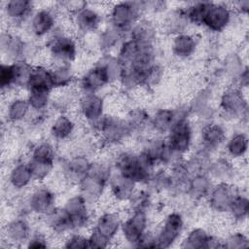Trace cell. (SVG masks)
Segmentation results:
<instances>
[{
	"label": "cell",
	"instance_id": "cell-25",
	"mask_svg": "<svg viewBox=\"0 0 249 249\" xmlns=\"http://www.w3.org/2000/svg\"><path fill=\"white\" fill-rule=\"evenodd\" d=\"M247 150V137L243 133L234 134L228 143V151L232 157H241Z\"/></svg>",
	"mask_w": 249,
	"mask_h": 249
},
{
	"label": "cell",
	"instance_id": "cell-31",
	"mask_svg": "<svg viewBox=\"0 0 249 249\" xmlns=\"http://www.w3.org/2000/svg\"><path fill=\"white\" fill-rule=\"evenodd\" d=\"M9 235L16 239H24L28 234V227L23 221H15L8 228Z\"/></svg>",
	"mask_w": 249,
	"mask_h": 249
},
{
	"label": "cell",
	"instance_id": "cell-30",
	"mask_svg": "<svg viewBox=\"0 0 249 249\" xmlns=\"http://www.w3.org/2000/svg\"><path fill=\"white\" fill-rule=\"evenodd\" d=\"M229 210L231 212V214L239 219L243 218L248 211V200L246 197L241 196H235L233 200L231 201Z\"/></svg>",
	"mask_w": 249,
	"mask_h": 249
},
{
	"label": "cell",
	"instance_id": "cell-5",
	"mask_svg": "<svg viewBox=\"0 0 249 249\" xmlns=\"http://www.w3.org/2000/svg\"><path fill=\"white\" fill-rule=\"evenodd\" d=\"M112 64H100L90 69L83 78L82 86L87 93H93L94 90L103 87L111 81L113 72Z\"/></svg>",
	"mask_w": 249,
	"mask_h": 249
},
{
	"label": "cell",
	"instance_id": "cell-29",
	"mask_svg": "<svg viewBox=\"0 0 249 249\" xmlns=\"http://www.w3.org/2000/svg\"><path fill=\"white\" fill-rule=\"evenodd\" d=\"M50 91L45 90H29L28 103L34 109H43L47 106L49 101Z\"/></svg>",
	"mask_w": 249,
	"mask_h": 249
},
{
	"label": "cell",
	"instance_id": "cell-14",
	"mask_svg": "<svg viewBox=\"0 0 249 249\" xmlns=\"http://www.w3.org/2000/svg\"><path fill=\"white\" fill-rule=\"evenodd\" d=\"M102 109V99L93 93H86L81 99V111L89 121H98L101 118Z\"/></svg>",
	"mask_w": 249,
	"mask_h": 249
},
{
	"label": "cell",
	"instance_id": "cell-13",
	"mask_svg": "<svg viewBox=\"0 0 249 249\" xmlns=\"http://www.w3.org/2000/svg\"><path fill=\"white\" fill-rule=\"evenodd\" d=\"M68 213L72 226H82L88 220V211L85 199L83 196H74L68 200L64 207Z\"/></svg>",
	"mask_w": 249,
	"mask_h": 249
},
{
	"label": "cell",
	"instance_id": "cell-27",
	"mask_svg": "<svg viewBox=\"0 0 249 249\" xmlns=\"http://www.w3.org/2000/svg\"><path fill=\"white\" fill-rule=\"evenodd\" d=\"M32 160L41 162L53 163V150L49 143L39 144L32 153Z\"/></svg>",
	"mask_w": 249,
	"mask_h": 249
},
{
	"label": "cell",
	"instance_id": "cell-17",
	"mask_svg": "<svg viewBox=\"0 0 249 249\" xmlns=\"http://www.w3.org/2000/svg\"><path fill=\"white\" fill-rule=\"evenodd\" d=\"M32 3L26 0H12L6 2L5 13L13 20H21L27 17L31 11Z\"/></svg>",
	"mask_w": 249,
	"mask_h": 249
},
{
	"label": "cell",
	"instance_id": "cell-8",
	"mask_svg": "<svg viewBox=\"0 0 249 249\" xmlns=\"http://www.w3.org/2000/svg\"><path fill=\"white\" fill-rule=\"evenodd\" d=\"M183 227V221L179 214H170L164 222L158 241L160 243L159 246H167L170 242L174 241L179 235Z\"/></svg>",
	"mask_w": 249,
	"mask_h": 249
},
{
	"label": "cell",
	"instance_id": "cell-1",
	"mask_svg": "<svg viewBox=\"0 0 249 249\" xmlns=\"http://www.w3.org/2000/svg\"><path fill=\"white\" fill-rule=\"evenodd\" d=\"M144 8V2H120L111 10V22L117 30L129 27L137 18L140 11Z\"/></svg>",
	"mask_w": 249,
	"mask_h": 249
},
{
	"label": "cell",
	"instance_id": "cell-18",
	"mask_svg": "<svg viewBox=\"0 0 249 249\" xmlns=\"http://www.w3.org/2000/svg\"><path fill=\"white\" fill-rule=\"evenodd\" d=\"M196 40L188 34H179L173 41V52L176 55L187 57L191 55L196 49Z\"/></svg>",
	"mask_w": 249,
	"mask_h": 249
},
{
	"label": "cell",
	"instance_id": "cell-2",
	"mask_svg": "<svg viewBox=\"0 0 249 249\" xmlns=\"http://www.w3.org/2000/svg\"><path fill=\"white\" fill-rule=\"evenodd\" d=\"M121 175L135 182H142L148 179L149 170L140 160L138 156L123 154L117 161Z\"/></svg>",
	"mask_w": 249,
	"mask_h": 249
},
{
	"label": "cell",
	"instance_id": "cell-19",
	"mask_svg": "<svg viewBox=\"0 0 249 249\" xmlns=\"http://www.w3.org/2000/svg\"><path fill=\"white\" fill-rule=\"evenodd\" d=\"M32 178L33 175L29 164L24 163H19L15 166L10 174V181L12 185L18 189L25 187Z\"/></svg>",
	"mask_w": 249,
	"mask_h": 249
},
{
	"label": "cell",
	"instance_id": "cell-12",
	"mask_svg": "<svg viewBox=\"0 0 249 249\" xmlns=\"http://www.w3.org/2000/svg\"><path fill=\"white\" fill-rule=\"evenodd\" d=\"M53 195L47 189H39L30 197V208L37 213L50 214L53 208Z\"/></svg>",
	"mask_w": 249,
	"mask_h": 249
},
{
	"label": "cell",
	"instance_id": "cell-7",
	"mask_svg": "<svg viewBox=\"0 0 249 249\" xmlns=\"http://www.w3.org/2000/svg\"><path fill=\"white\" fill-rule=\"evenodd\" d=\"M50 51L52 55L61 62L60 64H65L75 57L76 45L71 38L59 36L51 42Z\"/></svg>",
	"mask_w": 249,
	"mask_h": 249
},
{
	"label": "cell",
	"instance_id": "cell-11",
	"mask_svg": "<svg viewBox=\"0 0 249 249\" xmlns=\"http://www.w3.org/2000/svg\"><path fill=\"white\" fill-rule=\"evenodd\" d=\"M74 19L77 27L84 32L95 30L100 23V16L88 6L75 13Z\"/></svg>",
	"mask_w": 249,
	"mask_h": 249
},
{
	"label": "cell",
	"instance_id": "cell-21",
	"mask_svg": "<svg viewBox=\"0 0 249 249\" xmlns=\"http://www.w3.org/2000/svg\"><path fill=\"white\" fill-rule=\"evenodd\" d=\"M225 139V131L215 124H208L202 131V140L208 148L219 146Z\"/></svg>",
	"mask_w": 249,
	"mask_h": 249
},
{
	"label": "cell",
	"instance_id": "cell-32",
	"mask_svg": "<svg viewBox=\"0 0 249 249\" xmlns=\"http://www.w3.org/2000/svg\"><path fill=\"white\" fill-rule=\"evenodd\" d=\"M190 188L195 196H201L208 191V181L203 176H197L194 178Z\"/></svg>",
	"mask_w": 249,
	"mask_h": 249
},
{
	"label": "cell",
	"instance_id": "cell-3",
	"mask_svg": "<svg viewBox=\"0 0 249 249\" xmlns=\"http://www.w3.org/2000/svg\"><path fill=\"white\" fill-rule=\"evenodd\" d=\"M192 130L189 123L185 119L177 120L169 129L167 146L171 152L184 153L191 144Z\"/></svg>",
	"mask_w": 249,
	"mask_h": 249
},
{
	"label": "cell",
	"instance_id": "cell-22",
	"mask_svg": "<svg viewBox=\"0 0 249 249\" xmlns=\"http://www.w3.org/2000/svg\"><path fill=\"white\" fill-rule=\"evenodd\" d=\"M73 123L66 116H59L52 126V134L56 139H64L73 131Z\"/></svg>",
	"mask_w": 249,
	"mask_h": 249
},
{
	"label": "cell",
	"instance_id": "cell-4",
	"mask_svg": "<svg viewBox=\"0 0 249 249\" xmlns=\"http://www.w3.org/2000/svg\"><path fill=\"white\" fill-rule=\"evenodd\" d=\"M231 7L221 4L210 2L205 12L202 24L212 31L223 30L231 19Z\"/></svg>",
	"mask_w": 249,
	"mask_h": 249
},
{
	"label": "cell",
	"instance_id": "cell-26",
	"mask_svg": "<svg viewBox=\"0 0 249 249\" xmlns=\"http://www.w3.org/2000/svg\"><path fill=\"white\" fill-rule=\"evenodd\" d=\"M50 73L53 88L66 86L71 80V72L65 64H59L55 69L50 70Z\"/></svg>",
	"mask_w": 249,
	"mask_h": 249
},
{
	"label": "cell",
	"instance_id": "cell-20",
	"mask_svg": "<svg viewBox=\"0 0 249 249\" xmlns=\"http://www.w3.org/2000/svg\"><path fill=\"white\" fill-rule=\"evenodd\" d=\"M134 182L123 175L114 178L111 182V188L114 196L119 199H126L131 196Z\"/></svg>",
	"mask_w": 249,
	"mask_h": 249
},
{
	"label": "cell",
	"instance_id": "cell-10",
	"mask_svg": "<svg viewBox=\"0 0 249 249\" xmlns=\"http://www.w3.org/2000/svg\"><path fill=\"white\" fill-rule=\"evenodd\" d=\"M54 22V16L50 10L40 9L32 17L31 29L35 35L43 36L53 28Z\"/></svg>",
	"mask_w": 249,
	"mask_h": 249
},
{
	"label": "cell",
	"instance_id": "cell-28",
	"mask_svg": "<svg viewBox=\"0 0 249 249\" xmlns=\"http://www.w3.org/2000/svg\"><path fill=\"white\" fill-rule=\"evenodd\" d=\"M0 84L2 89L16 85V66L13 64H2L0 70Z\"/></svg>",
	"mask_w": 249,
	"mask_h": 249
},
{
	"label": "cell",
	"instance_id": "cell-6",
	"mask_svg": "<svg viewBox=\"0 0 249 249\" xmlns=\"http://www.w3.org/2000/svg\"><path fill=\"white\" fill-rule=\"evenodd\" d=\"M119 227V218L114 213H107L100 217L96 230L92 233L91 239L89 241H94L97 246H103L102 242L108 241L111 236L115 234Z\"/></svg>",
	"mask_w": 249,
	"mask_h": 249
},
{
	"label": "cell",
	"instance_id": "cell-24",
	"mask_svg": "<svg viewBox=\"0 0 249 249\" xmlns=\"http://www.w3.org/2000/svg\"><path fill=\"white\" fill-rule=\"evenodd\" d=\"M29 103L28 100L17 99L14 100L13 103L10 104L8 110V117L11 121L17 122L22 120L29 111Z\"/></svg>",
	"mask_w": 249,
	"mask_h": 249
},
{
	"label": "cell",
	"instance_id": "cell-16",
	"mask_svg": "<svg viewBox=\"0 0 249 249\" xmlns=\"http://www.w3.org/2000/svg\"><path fill=\"white\" fill-rule=\"evenodd\" d=\"M245 100L242 97L240 91L236 89H231L223 95L221 99V106L224 111L229 114H238L242 112L245 106Z\"/></svg>",
	"mask_w": 249,
	"mask_h": 249
},
{
	"label": "cell",
	"instance_id": "cell-15",
	"mask_svg": "<svg viewBox=\"0 0 249 249\" xmlns=\"http://www.w3.org/2000/svg\"><path fill=\"white\" fill-rule=\"evenodd\" d=\"M235 197L232 189L227 184H220L211 193L210 202L213 208L219 211H225L230 208V205Z\"/></svg>",
	"mask_w": 249,
	"mask_h": 249
},
{
	"label": "cell",
	"instance_id": "cell-23",
	"mask_svg": "<svg viewBox=\"0 0 249 249\" xmlns=\"http://www.w3.org/2000/svg\"><path fill=\"white\" fill-rule=\"evenodd\" d=\"M175 113L171 110H160L154 118V125L159 131H165L170 129L172 124L176 122Z\"/></svg>",
	"mask_w": 249,
	"mask_h": 249
},
{
	"label": "cell",
	"instance_id": "cell-33",
	"mask_svg": "<svg viewBox=\"0 0 249 249\" xmlns=\"http://www.w3.org/2000/svg\"><path fill=\"white\" fill-rule=\"evenodd\" d=\"M234 5H236L237 7L236 8H239L240 12L246 14L248 12V8H249V1H239V2H236L234 3Z\"/></svg>",
	"mask_w": 249,
	"mask_h": 249
},
{
	"label": "cell",
	"instance_id": "cell-9",
	"mask_svg": "<svg viewBox=\"0 0 249 249\" xmlns=\"http://www.w3.org/2000/svg\"><path fill=\"white\" fill-rule=\"evenodd\" d=\"M146 227V216L143 210H136L134 214L124 223L123 229L125 237L129 241H139Z\"/></svg>",
	"mask_w": 249,
	"mask_h": 249
}]
</instances>
